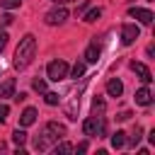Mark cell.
<instances>
[{
	"label": "cell",
	"instance_id": "obj_13",
	"mask_svg": "<svg viewBox=\"0 0 155 155\" xmlns=\"http://www.w3.org/2000/svg\"><path fill=\"white\" fill-rule=\"evenodd\" d=\"M0 97H15V80L12 78L0 82Z\"/></svg>",
	"mask_w": 155,
	"mask_h": 155
},
{
	"label": "cell",
	"instance_id": "obj_8",
	"mask_svg": "<svg viewBox=\"0 0 155 155\" xmlns=\"http://www.w3.org/2000/svg\"><path fill=\"white\" fill-rule=\"evenodd\" d=\"M131 70L140 78V82H145V85L153 82V73H150V68H148L145 63H136V61H133V63H131Z\"/></svg>",
	"mask_w": 155,
	"mask_h": 155
},
{
	"label": "cell",
	"instance_id": "obj_11",
	"mask_svg": "<svg viewBox=\"0 0 155 155\" xmlns=\"http://www.w3.org/2000/svg\"><path fill=\"white\" fill-rule=\"evenodd\" d=\"M136 102H138L140 107H148V104L153 102V92H150L148 87H140V90L136 92Z\"/></svg>",
	"mask_w": 155,
	"mask_h": 155
},
{
	"label": "cell",
	"instance_id": "obj_22",
	"mask_svg": "<svg viewBox=\"0 0 155 155\" xmlns=\"http://www.w3.org/2000/svg\"><path fill=\"white\" fill-rule=\"evenodd\" d=\"M92 109H94V114H97V111H104V102H102L99 97H94V102H92Z\"/></svg>",
	"mask_w": 155,
	"mask_h": 155
},
{
	"label": "cell",
	"instance_id": "obj_21",
	"mask_svg": "<svg viewBox=\"0 0 155 155\" xmlns=\"http://www.w3.org/2000/svg\"><path fill=\"white\" fill-rule=\"evenodd\" d=\"M99 15H102V10H99V7H92V10L85 15V22H94V19H99Z\"/></svg>",
	"mask_w": 155,
	"mask_h": 155
},
{
	"label": "cell",
	"instance_id": "obj_15",
	"mask_svg": "<svg viewBox=\"0 0 155 155\" xmlns=\"http://www.w3.org/2000/svg\"><path fill=\"white\" fill-rule=\"evenodd\" d=\"M53 153L56 155H68V153H73V145L70 143H56L53 145Z\"/></svg>",
	"mask_w": 155,
	"mask_h": 155
},
{
	"label": "cell",
	"instance_id": "obj_7",
	"mask_svg": "<svg viewBox=\"0 0 155 155\" xmlns=\"http://www.w3.org/2000/svg\"><path fill=\"white\" fill-rule=\"evenodd\" d=\"M128 15H131L133 19H138L140 24H153V12L145 10V7H131Z\"/></svg>",
	"mask_w": 155,
	"mask_h": 155
},
{
	"label": "cell",
	"instance_id": "obj_2",
	"mask_svg": "<svg viewBox=\"0 0 155 155\" xmlns=\"http://www.w3.org/2000/svg\"><path fill=\"white\" fill-rule=\"evenodd\" d=\"M34 53H36V36H34V34H27V36L19 41L17 51H15V68H17V70H24V68L31 63Z\"/></svg>",
	"mask_w": 155,
	"mask_h": 155
},
{
	"label": "cell",
	"instance_id": "obj_10",
	"mask_svg": "<svg viewBox=\"0 0 155 155\" xmlns=\"http://www.w3.org/2000/svg\"><path fill=\"white\" fill-rule=\"evenodd\" d=\"M34 121H36V109L34 107H27L22 111V116H19V126H31Z\"/></svg>",
	"mask_w": 155,
	"mask_h": 155
},
{
	"label": "cell",
	"instance_id": "obj_16",
	"mask_svg": "<svg viewBox=\"0 0 155 155\" xmlns=\"http://www.w3.org/2000/svg\"><path fill=\"white\" fill-rule=\"evenodd\" d=\"M68 73H70L73 78H82V75H85V63H82V61H78V63L73 65V70H68Z\"/></svg>",
	"mask_w": 155,
	"mask_h": 155
},
{
	"label": "cell",
	"instance_id": "obj_4",
	"mask_svg": "<svg viewBox=\"0 0 155 155\" xmlns=\"http://www.w3.org/2000/svg\"><path fill=\"white\" fill-rule=\"evenodd\" d=\"M82 131H85V136H99V133H104V121H102V116L94 114V116L85 119Z\"/></svg>",
	"mask_w": 155,
	"mask_h": 155
},
{
	"label": "cell",
	"instance_id": "obj_9",
	"mask_svg": "<svg viewBox=\"0 0 155 155\" xmlns=\"http://www.w3.org/2000/svg\"><path fill=\"white\" fill-rule=\"evenodd\" d=\"M107 92H109V97H121V92H124V82H121L119 78H111V80L107 82Z\"/></svg>",
	"mask_w": 155,
	"mask_h": 155
},
{
	"label": "cell",
	"instance_id": "obj_28",
	"mask_svg": "<svg viewBox=\"0 0 155 155\" xmlns=\"http://www.w3.org/2000/svg\"><path fill=\"white\" fill-rule=\"evenodd\" d=\"M53 2H61V5H63V2H68V0H53Z\"/></svg>",
	"mask_w": 155,
	"mask_h": 155
},
{
	"label": "cell",
	"instance_id": "obj_19",
	"mask_svg": "<svg viewBox=\"0 0 155 155\" xmlns=\"http://www.w3.org/2000/svg\"><path fill=\"white\" fill-rule=\"evenodd\" d=\"M12 140H15L17 145H24V140H27V133H24L22 128H17V131L12 133Z\"/></svg>",
	"mask_w": 155,
	"mask_h": 155
},
{
	"label": "cell",
	"instance_id": "obj_25",
	"mask_svg": "<svg viewBox=\"0 0 155 155\" xmlns=\"http://www.w3.org/2000/svg\"><path fill=\"white\" fill-rule=\"evenodd\" d=\"M12 19H15L12 15H2V17H0V24H2V27H7V24H12Z\"/></svg>",
	"mask_w": 155,
	"mask_h": 155
},
{
	"label": "cell",
	"instance_id": "obj_14",
	"mask_svg": "<svg viewBox=\"0 0 155 155\" xmlns=\"http://www.w3.org/2000/svg\"><path fill=\"white\" fill-rule=\"evenodd\" d=\"M124 145H126V133H124V131H116V133L111 136V148L119 150V148H124Z\"/></svg>",
	"mask_w": 155,
	"mask_h": 155
},
{
	"label": "cell",
	"instance_id": "obj_20",
	"mask_svg": "<svg viewBox=\"0 0 155 155\" xmlns=\"http://www.w3.org/2000/svg\"><path fill=\"white\" fill-rule=\"evenodd\" d=\"M19 5H22V0H0V7L2 10H15Z\"/></svg>",
	"mask_w": 155,
	"mask_h": 155
},
{
	"label": "cell",
	"instance_id": "obj_6",
	"mask_svg": "<svg viewBox=\"0 0 155 155\" xmlns=\"http://www.w3.org/2000/svg\"><path fill=\"white\" fill-rule=\"evenodd\" d=\"M68 19V10L61 5V7H53L51 12H46V24H51V27H56V24H63Z\"/></svg>",
	"mask_w": 155,
	"mask_h": 155
},
{
	"label": "cell",
	"instance_id": "obj_27",
	"mask_svg": "<svg viewBox=\"0 0 155 155\" xmlns=\"http://www.w3.org/2000/svg\"><path fill=\"white\" fill-rule=\"evenodd\" d=\"M116 119H119V121H126V119H131V114H128V111H121Z\"/></svg>",
	"mask_w": 155,
	"mask_h": 155
},
{
	"label": "cell",
	"instance_id": "obj_12",
	"mask_svg": "<svg viewBox=\"0 0 155 155\" xmlns=\"http://www.w3.org/2000/svg\"><path fill=\"white\" fill-rule=\"evenodd\" d=\"M99 61V46L97 44H90L85 48V63H97Z\"/></svg>",
	"mask_w": 155,
	"mask_h": 155
},
{
	"label": "cell",
	"instance_id": "obj_26",
	"mask_svg": "<svg viewBox=\"0 0 155 155\" xmlns=\"http://www.w3.org/2000/svg\"><path fill=\"white\" fill-rule=\"evenodd\" d=\"M5 44H7V31H5V29H0V51L5 48Z\"/></svg>",
	"mask_w": 155,
	"mask_h": 155
},
{
	"label": "cell",
	"instance_id": "obj_23",
	"mask_svg": "<svg viewBox=\"0 0 155 155\" xmlns=\"http://www.w3.org/2000/svg\"><path fill=\"white\" fill-rule=\"evenodd\" d=\"M7 114H10V107H7V104H0V124L7 119Z\"/></svg>",
	"mask_w": 155,
	"mask_h": 155
},
{
	"label": "cell",
	"instance_id": "obj_3",
	"mask_svg": "<svg viewBox=\"0 0 155 155\" xmlns=\"http://www.w3.org/2000/svg\"><path fill=\"white\" fill-rule=\"evenodd\" d=\"M68 63L65 61H51L48 63V68H46V75H48V80H53V82H58V80H65L68 78Z\"/></svg>",
	"mask_w": 155,
	"mask_h": 155
},
{
	"label": "cell",
	"instance_id": "obj_24",
	"mask_svg": "<svg viewBox=\"0 0 155 155\" xmlns=\"http://www.w3.org/2000/svg\"><path fill=\"white\" fill-rule=\"evenodd\" d=\"M34 90L36 92H46V82L44 80H34Z\"/></svg>",
	"mask_w": 155,
	"mask_h": 155
},
{
	"label": "cell",
	"instance_id": "obj_17",
	"mask_svg": "<svg viewBox=\"0 0 155 155\" xmlns=\"http://www.w3.org/2000/svg\"><path fill=\"white\" fill-rule=\"evenodd\" d=\"M140 138H143V128H140V126H136V128H133V136H131L128 140H131V145L136 148V145L140 143Z\"/></svg>",
	"mask_w": 155,
	"mask_h": 155
},
{
	"label": "cell",
	"instance_id": "obj_18",
	"mask_svg": "<svg viewBox=\"0 0 155 155\" xmlns=\"http://www.w3.org/2000/svg\"><path fill=\"white\" fill-rule=\"evenodd\" d=\"M44 99H46V104H51V107H56V104L61 102L58 92H46V94H44Z\"/></svg>",
	"mask_w": 155,
	"mask_h": 155
},
{
	"label": "cell",
	"instance_id": "obj_5",
	"mask_svg": "<svg viewBox=\"0 0 155 155\" xmlns=\"http://www.w3.org/2000/svg\"><path fill=\"white\" fill-rule=\"evenodd\" d=\"M138 36H140L138 24H124V27H121V44H124V46H131Z\"/></svg>",
	"mask_w": 155,
	"mask_h": 155
},
{
	"label": "cell",
	"instance_id": "obj_1",
	"mask_svg": "<svg viewBox=\"0 0 155 155\" xmlns=\"http://www.w3.org/2000/svg\"><path fill=\"white\" fill-rule=\"evenodd\" d=\"M63 136H65V126H63V124H56V121H48V124L41 128V133L34 138V148H36V150H46V148L56 145L58 138H63Z\"/></svg>",
	"mask_w": 155,
	"mask_h": 155
}]
</instances>
